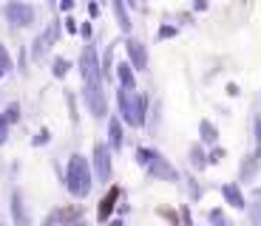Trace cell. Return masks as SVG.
<instances>
[{"mask_svg":"<svg viewBox=\"0 0 261 226\" xmlns=\"http://www.w3.org/2000/svg\"><path fill=\"white\" fill-rule=\"evenodd\" d=\"M68 68H71V65H68V59H54V77H65V74H68Z\"/></svg>","mask_w":261,"mask_h":226,"instance_id":"cell-20","label":"cell"},{"mask_svg":"<svg viewBox=\"0 0 261 226\" xmlns=\"http://www.w3.org/2000/svg\"><path fill=\"white\" fill-rule=\"evenodd\" d=\"M48 142V130H40L37 139H34V144H46Z\"/></svg>","mask_w":261,"mask_h":226,"instance_id":"cell-27","label":"cell"},{"mask_svg":"<svg viewBox=\"0 0 261 226\" xmlns=\"http://www.w3.org/2000/svg\"><path fill=\"white\" fill-rule=\"evenodd\" d=\"M6 139H9V122H6L3 116H0V144L6 142Z\"/></svg>","mask_w":261,"mask_h":226,"instance_id":"cell-23","label":"cell"},{"mask_svg":"<svg viewBox=\"0 0 261 226\" xmlns=\"http://www.w3.org/2000/svg\"><path fill=\"white\" fill-rule=\"evenodd\" d=\"M114 68H117V77H119V82H122V88H137L134 65H130V62H119V65H114Z\"/></svg>","mask_w":261,"mask_h":226,"instance_id":"cell-10","label":"cell"},{"mask_svg":"<svg viewBox=\"0 0 261 226\" xmlns=\"http://www.w3.org/2000/svg\"><path fill=\"white\" fill-rule=\"evenodd\" d=\"M80 71H83L85 82H99V62H97V51L94 45H85L80 54Z\"/></svg>","mask_w":261,"mask_h":226,"instance_id":"cell-6","label":"cell"},{"mask_svg":"<svg viewBox=\"0 0 261 226\" xmlns=\"http://www.w3.org/2000/svg\"><path fill=\"white\" fill-rule=\"evenodd\" d=\"M190 162H193V167H204V153H202V147H199V144H193V147H190Z\"/></svg>","mask_w":261,"mask_h":226,"instance_id":"cell-17","label":"cell"},{"mask_svg":"<svg viewBox=\"0 0 261 226\" xmlns=\"http://www.w3.org/2000/svg\"><path fill=\"white\" fill-rule=\"evenodd\" d=\"M0 68H3V71L12 68V57H9V51L3 48V45H0Z\"/></svg>","mask_w":261,"mask_h":226,"instance_id":"cell-22","label":"cell"},{"mask_svg":"<svg viewBox=\"0 0 261 226\" xmlns=\"http://www.w3.org/2000/svg\"><path fill=\"white\" fill-rule=\"evenodd\" d=\"M85 105H88V113L97 119H102L108 113V102H105V93L99 88V82H85Z\"/></svg>","mask_w":261,"mask_h":226,"instance_id":"cell-3","label":"cell"},{"mask_svg":"<svg viewBox=\"0 0 261 226\" xmlns=\"http://www.w3.org/2000/svg\"><path fill=\"white\" fill-rule=\"evenodd\" d=\"M255 139H258V155H261V116H255Z\"/></svg>","mask_w":261,"mask_h":226,"instance_id":"cell-25","label":"cell"},{"mask_svg":"<svg viewBox=\"0 0 261 226\" xmlns=\"http://www.w3.org/2000/svg\"><path fill=\"white\" fill-rule=\"evenodd\" d=\"M108 136H111V147L114 150L122 147V124H119L117 116H111V122H108Z\"/></svg>","mask_w":261,"mask_h":226,"instance_id":"cell-14","label":"cell"},{"mask_svg":"<svg viewBox=\"0 0 261 226\" xmlns=\"http://www.w3.org/2000/svg\"><path fill=\"white\" fill-rule=\"evenodd\" d=\"M210 220H213V223H222V226H227V218H224V215L219 212V209H213V212H210Z\"/></svg>","mask_w":261,"mask_h":226,"instance_id":"cell-24","label":"cell"},{"mask_svg":"<svg viewBox=\"0 0 261 226\" xmlns=\"http://www.w3.org/2000/svg\"><path fill=\"white\" fill-rule=\"evenodd\" d=\"M125 51H128V59L137 71H148V51H145V45L139 40H134V37L125 40Z\"/></svg>","mask_w":261,"mask_h":226,"instance_id":"cell-8","label":"cell"},{"mask_svg":"<svg viewBox=\"0 0 261 226\" xmlns=\"http://www.w3.org/2000/svg\"><path fill=\"white\" fill-rule=\"evenodd\" d=\"M117 198H119V189L114 187L111 192L102 198V204H99V220H108V215H111L114 207H117Z\"/></svg>","mask_w":261,"mask_h":226,"instance_id":"cell-11","label":"cell"},{"mask_svg":"<svg viewBox=\"0 0 261 226\" xmlns=\"http://www.w3.org/2000/svg\"><path fill=\"white\" fill-rule=\"evenodd\" d=\"M222 195H224V201H227L233 209H244V207H247V204H244L242 189L236 187V184H224V187H222Z\"/></svg>","mask_w":261,"mask_h":226,"instance_id":"cell-9","label":"cell"},{"mask_svg":"<svg viewBox=\"0 0 261 226\" xmlns=\"http://www.w3.org/2000/svg\"><path fill=\"white\" fill-rule=\"evenodd\" d=\"M71 6H74V0H60V9L63 12H71Z\"/></svg>","mask_w":261,"mask_h":226,"instance_id":"cell-28","label":"cell"},{"mask_svg":"<svg viewBox=\"0 0 261 226\" xmlns=\"http://www.w3.org/2000/svg\"><path fill=\"white\" fill-rule=\"evenodd\" d=\"M199 136H202V142L216 144V139H219V130H216V124H213V122L202 119V122H199Z\"/></svg>","mask_w":261,"mask_h":226,"instance_id":"cell-15","label":"cell"},{"mask_svg":"<svg viewBox=\"0 0 261 226\" xmlns=\"http://www.w3.org/2000/svg\"><path fill=\"white\" fill-rule=\"evenodd\" d=\"M173 34H176V28H173V26H165L162 31H159V37H162V40H168V37H173Z\"/></svg>","mask_w":261,"mask_h":226,"instance_id":"cell-26","label":"cell"},{"mask_svg":"<svg viewBox=\"0 0 261 226\" xmlns=\"http://www.w3.org/2000/svg\"><path fill=\"white\" fill-rule=\"evenodd\" d=\"M145 167H148L150 175H153V178H159V181H176V178H179V173L170 167L168 158H165L162 153H156V150H150V155H148V162H145Z\"/></svg>","mask_w":261,"mask_h":226,"instance_id":"cell-4","label":"cell"},{"mask_svg":"<svg viewBox=\"0 0 261 226\" xmlns=\"http://www.w3.org/2000/svg\"><path fill=\"white\" fill-rule=\"evenodd\" d=\"M65 187L68 192L77 195V198H85V195L91 192V164L88 158L80 153H74L68 158V167H65Z\"/></svg>","mask_w":261,"mask_h":226,"instance_id":"cell-1","label":"cell"},{"mask_svg":"<svg viewBox=\"0 0 261 226\" xmlns=\"http://www.w3.org/2000/svg\"><path fill=\"white\" fill-rule=\"evenodd\" d=\"M224 158V150H213V155H210V162H222Z\"/></svg>","mask_w":261,"mask_h":226,"instance_id":"cell-29","label":"cell"},{"mask_svg":"<svg viewBox=\"0 0 261 226\" xmlns=\"http://www.w3.org/2000/svg\"><path fill=\"white\" fill-rule=\"evenodd\" d=\"M111 68H114V51L108 48V54H105V62H102V71H99V74H105V77L111 79Z\"/></svg>","mask_w":261,"mask_h":226,"instance_id":"cell-21","label":"cell"},{"mask_svg":"<svg viewBox=\"0 0 261 226\" xmlns=\"http://www.w3.org/2000/svg\"><path fill=\"white\" fill-rule=\"evenodd\" d=\"M3 119H6L9 124H14L20 119V105H9L6 108V113H3Z\"/></svg>","mask_w":261,"mask_h":226,"instance_id":"cell-19","label":"cell"},{"mask_svg":"<svg viewBox=\"0 0 261 226\" xmlns=\"http://www.w3.org/2000/svg\"><path fill=\"white\" fill-rule=\"evenodd\" d=\"M3 74H6V71H3V68H0V77H3Z\"/></svg>","mask_w":261,"mask_h":226,"instance_id":"cell-31","label":"cell"},{"mask_svg":"<svg viewBox=\"0 0 261 226\" xmlns=\"http://www.w3.org/2000/svg\"><path fill=\"white\" fill-rule=\"evenodd\" d=\"M111 6H114V12H117L119 28L128 34V31H130V17H128V9H125V0H111Z\"/></svg>","mask_w":261,"mask_h":226,"instance_id":"cell-12","label":"cell"},{"mask_svg":"<svg viewBox=\"0 0 261 226\" xmlns=\"http://www.w3.org/2000/svg\"><path fill=\"white\" fill-rule=\"evenodd\" d=\"M54 34H57V28H48L46 34H40L37 40H34V57H43V54L51 48V40H54Z\"/></svg>","mask_w":261,"mask_h":226,"instance_id":"cell-13","label":"cell"},{"mask_svg":"<svg viewBox=\"0 0 261 226\" xmlns=\"http://www.w3.org/2000/svg\"><path fill=\"white\" fill-rule=\"evenodd\" d=\"M6 20L12 26H32L34 23V9L29 3H20V0H12L6 6Z\"/></svg>","mask_w":261,"mask_h":226,"instance_id":"cell-5","label":"cell"},{"mask_svg":"<svg viewBox=\"0 0 261 226\" xmlns=\"http://www.w3.org/2000/svg\"><path fill=\"white\" fill-rule=\"evenodd\" d=\"M125 3H128V6H134V9L139 6V0H125Z\"/></svg>","mask_w":261,"mask_h":226,"instance_id":"cell-30","label":"cell"},{"mask_svg":"<svg viewBox=\"0 0 261 226\" xmlns=\"http://www.w3.org/2000/svg\"><path fill=\"white\" fill-rule=\"evenodd\" d=\"M94 170L99 181H111V150L105 144H94Z\"/></svg>","mask_w":261,"mask_h":226,"instance_id":"cell-7","label":"cell"},{"mask_svg":"<svg viewBox=\"0 0 261 226\" xmlns=\"http://www.w3.org/2000/svg\"><path fill=\"white\" fill-rule=\"evenodd\" d=\"M117 102H119V113H122V119L130 124V127L145 124V108H148V99L139 96L137 88H122L117 93Z\"/></svg>","mask_w":261,"mask_h":226,"instance_id":"cell-2","label":"cell"},{"mask_svg":"<svg viewBox=\"0 0 261 226\" xmlns=\"http://www.w3.org/2000/svg\"><path fill=\"white\" fill-rule=\"evenodd\" d=\"M14 220H17V223H26V215H23V201H20V192H14Z\"/></svg>","mask_w":261,"mask_h":226,"instance_id":"cell-18","label":"cell"},{"mask_svg":"<svg viewBox=\"0 0 261 226\" xmlns=\"http://www.w3.org/2000/svg\"><path fill=\"white\" fill-rule=\"evenodd\" d=\"M80 212L77 209H60V212H54L51 218H48V223H54V220H77Z\"/></svg>","mask_w":261,"mask_h":226,"instance_id":"cell-16","label":"cell"}]
</instances>
